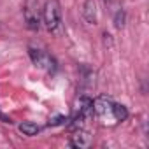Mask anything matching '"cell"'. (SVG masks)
<instances>
[{"instance_id": "12", "label": "cell", "mask_w": 149, "mask_h": 149, "mask_svg": "<svg viewBox=\"0 0 149 149\" xmlns=\"http://www.w3.org/2000/svg\"><path fill=\"white\" fill-rule=\"evenodd\" d=\"M0 121H4V123H11V118H7V116H4L2 112H0Z\"/></svg>"}, {"instance_id": "9", "label": "cell", "mask_w": 149, "mask_h": 149, "mask_svg": "<svg viewBox=\"0 0 149 149\" xmlns=\"http://www.w3.org/2000/svg\"><path fill=\"white\" fill-rule=\"evenodd\" d=\"M125 23H126V13H125L123 9H118V11L114 13V26H116L118 30H121V28L125 26Z\"/></svg>"}, {"instance_id": "5", "label": "cell", "mask_w": 149, "mask_h": 149, "mask_svg": "<svg viewBox=\"0 0 149 149\" xmlns=\"http://www.w3.org/2000/svg\"><path fill=\"white\" fill-rule=\"evenodd\" d=\"M83 18L88 25H97L98 21V9H97V0H86L83 6Z\"/></svg>"}, {"instance_id": "8", "label": "cell", "mask_w": 149, "mask_h": 149, "mask_svg": "<svg viewBox=\"0 0 149 149\" xmlns=\"http://www.w3.org/2000/svg\"><path fill=\"white\" fill-rule=\"evenodd\" d=\"M18 128H19V132H21L23 135H26V137H33V135H37V133L40 132V126L35 125V123H32V121H25V123H21Z\"/></svg>"}, {"instance_id": "2", "label": "cell", "mask_w": 149, "mask_h": 149, "mask_svg": "<svg viewBox=\"0 0 149 149\" xmlns=\"http://www.w3.org/2000/svg\"><path fill=\"white\" fill-rule=\"evenodd\" d=\"M28 54H30V58H32V61H33L35 67L46 70L47 74H54V72H56V67H58V65H56L54 58L49 56L47 53H44V51H40V49L28 47Z\"/></svg>"}, {"instance_id": "3", "label": "cell", "mask_w": 149, "mask_h": 149, "mask_svg": "<svg viewBox=\"0 0 149 149\" xmlns=\"http://www.w3.org/2000/svg\"><path fill=\"white\" fill-rule=\"evenodd\" d=\"M68 144H70L72 147L86 149V147H90V146L93 144V135H91L90 132H86V130L77 128V130H76V133L70 137V142H68Z\"/></svg>"}, {"instance_id": "6", "label": "cell", "mask_w": 149, "mask_h": 149, "mask_svg": "<svg viewBox=\"0 0 149 149\" xmlns=\"http://www.w3.org/2000/svg\"><path fill=\"white\" fill-rule=\"evenodd\" d=\"M111 109H112V102L107 97H98L93 100V112H97L98 116H111Z\"/></svg>"}, {"instance_id": "1", "label": "cell", "mask_w": 149, "mask_h": 149, "mask_svg": "<svg viewBox=\"0 0 149 149\" xmlns=\"http://www.w3.org/2000/svg\"><path fill=\"white\" fill-rule=\"evenodd\" d=\"M42 23L49 32H58L61 26V7L58 4V0H46L44 9H42Z\"/></svg>"}, {"instance_id": "7", "label": "cell", "mask_w": 149, "mask_h": 149, "mask_svg": "<svg viewBox=\"0 0 149 149\" xmlns=\"http://www.w3.org/2000/svg\"><path fill=\"white\" fill-rule=\"evenodd\" d=\"M111 116H112V119H116V121H125V119L128 118V111H126L125 105H121V104H114V102H112Z\"/></svg>"}, {"instance_id": "10", "label": "cell", "mask_w": 149, "mask_h": 149, "mask_svg": "<svg viewBox=\"0 0 149 149\" xmlns=\"http://www.w3.org/2000/svg\"><path fill=\"white\" fill-rule=\"evenodd\" d=\"M63 121H67V118H65V116H58V118H54L53 121H49V126H51V125H53V126H54V125H61Z\"/></svg>"}, {"instance_id": "4", "label": "cell", "mask_w": 149, "mask_h": 149, "mask_svg": "<svg viewBox=\"0 0 149 149\" xmlns=\"http://www.w3.org/2000/svg\"><path fill=\"white\" fill-rule=\"evenodd\" d=\"M25 21H26V26L30 30H39L40 26V16H39V11H37V6L33 2H28L26 4V9H25Z\"/></svg>"}, {"instance_id": "11", "label": "cell", "mask_w": 149, "mask_h": 149, "mask_svg": "<svg viewBox=\"0 0 149 149\" xmlns=\"http://www.w3.org/2000/svg\"><path fill=\"white\" fill-rule=\"evenodd\" d=\"M102 37H104V42H105V44H107V42H109V46H111V44H112V40H111V35H109V33H107V32H105V33H104V35H102Z\"/></svg>"}]
</instances>
